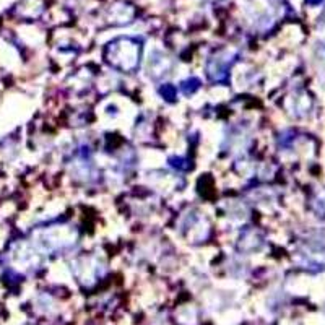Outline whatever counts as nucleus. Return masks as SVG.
<instances>
[{
	"mask_svg": "<svg viewBox=\"0 0 325 325\" xmlns=\"http://www.w3.org/2000/svg\"><path fill=\"white\" fill-rule=\"evenodd\" d=\"M309 2H312V3H317V2H319V0H309Z\"/></svg>",
	"mask_w": 325,
	"mask_h": 325,
	"instance_id": "f257e3e1",
	"label": "nucleus"
}]
</instances>
